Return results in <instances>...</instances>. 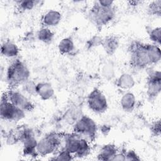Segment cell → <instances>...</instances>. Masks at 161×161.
Wrapping results in <instances>:
<instances>
[{"label":"cell","mask_w":161,"mask_h":161,"mask_svg":"<svg viewBox=\"0 0 161 161\" xmlns=\"http://www.w3.org/2000/svg\"><path fill=\"white\" fill-rule=\"evenodd\" d=\"M30 75V70L25 64L20 60L16 59L7 69L6 80L11 88L14 89L29 80Z\"/></svg>","instance_id":"6da1fadb"},{"label":"cell","mask_w":161,"mask_h":161,"mask_svg":"<svg viewBox=\"0 0 161 161\" xmlns=\"http://www.w3.org/2000/svg\"><path fill=\"white\" fill-rule=\"evenodd\" d=\"M161 90V74L160 71L150 73L147 80V95L150 99L155 98Z\"/></svg>","instance_id":"30bf717a"},{"label":"cell","mask_w":161,"mask_h":161,"mask_svg":"<svg viewBox=\"0 0 161 161\" xmlns=\"http://www.w3.org/2000/svg\"><path fill=\"white\" fill-rule=\"evenodd\" d=\"M97 127L96 122L87 116H81L74 123V131L86 138L92 139L95 137Z\"/></svg>","instance_id":"52a82bcc"},{"label":"cell","mask_w":161,"mask_h":161,"mask_svg":"<svg viewBox=\"0 0 161 161\" xmlns=\"http://www.w3.org/2000/svg\"><path fill=\"white\" fill-rule=\"evenodd\" d=\"M160 27H157L150 30L149 32L150 39L155 43V45H160Z\"/></svg>","instance_id":"603a6c76"},{"label":"cell","mask_w":161,"mask_h":161,"mask_svg":"<svg viewBox=\"0 0 161 161\" xmlns=\"http://www.w3.org/2000/svg\"><path fill=\"white\" fill-rule=\"evenodd\" d=\"M116 84V86L120 89L128 90L134 86L135 82L131 74L124 73L118 78Z\"/></svg>","instance_id":"e0dca14e"},{"label":"cell","mask_w":161,"mask_h":161,"mask_svg":"<svg viewBox=\"0 0 161 161\" xmlns=\"http://www.w3.org/2000/svg\"><path fill=\"white\" fill-rule=\"evenodd\" d=\"M135 96L131 92H127L125 93L120 99L121 107L126 112L132 111L135 107Z\"/></svg>","instance_id":"2e32d148"},{"label":"cell","mask_w":161,"mask_h":161,"mask_svg":"<svg viewBox=\"0 0 161 161\" xmlns=\"http://www.w3.org/2000/svg\"><path fill=\"white\" fill-rule=\"evenodd\" d=\"M40 1H32V0H28V1H16V4L18 8V9L21 11H30L32 9H33L36 5L38 4V3Z\"/></svg>","instance_id":"44dd1931"},{"label":"cell","mask_w":161,"mask_h":161,"mask_svg":"<svg viewBox=\"0 0 161 161\" xmlns=\"http://www.w3.org/2000/svg\"><path fill=\"white\" fill-rule=\"evenodd\" d=\"M148 11L150 14L160 16L161 13V1H152L148 7Z\"/></svg>","instance_id":"7402d4cb"},{"label":"cell","mask_w":161,"mask_h":161,"mask_svg":"<svg viewBox=\"0 0 161 161\" xmlns=\"http://www.w3.org/2000/svg\"><path fill=\"white\" fill-rule=\"evenodd\" d=\"M1 119L9 121H18L25 116V111L12 104L8 98L6 93L3 95L0 104Z\"/></svg>","instance_id":"277c9868"},{"label":"cell","mask_w":161,"mask_h":161,"mask_svg":"<svg viewBox=\"0 0 161 161\" xmlns=\"http://www.w3.org/2000/svg\"><path fill=\"white\" fill-rule=\"evenodd\" d=\"M58 49L59 52L62 55L71 53L75 49V45L72 38L69 36L61 40L58 45Z\"/></svg>","instance_id":"ac0fdd59"},{"label":"cell","mask_w":161,"mask_h":161,"mask_svg":"<svg viewBox=\"0 0 161 161\" xmlns=\"http://www.w3.org/2000/svg\"><path fill=\"white\" fill-rule=\"evenodd\" d=\"M36 84L33 81H32L31 80H28L21 86H23V89L26 93L32 94V95H34V94L36 95Z\"/></svg>","instance_id":"cb8c5ba5"},{"label":"cell","mask_w":161,"mask_h":161,"mask_svg":"<svg viewBox=\"0 0 161 161\" xmlns=\"http://www.w3.org/2000/svg\"><path fill=\"white\" fill-rule=\"evenodd\" d=\"M36 94L42 100L47 101L54 96V89L50 83L41 82L36 85Z\"/></svg>","instance_id":"7c38bea8"},{"label":"cell","mask_w":161,"mask_h":161,"mask_svg":"<svg viewBox=\"0 0 161 161\" xmlns=\"http://www.w3.org/2000/svg\"><path fill=\"white\" fill-rule=\"evenodd\" d=\"M60 145V136L58 134L51 133L38 141L36 152L38 155L46 156L54 153Z\"/></svg>","instance_id":"8992f818"},{"label":"cell","mask_w":161,"mask_h":161,"mask_svg":"<svg viewBox=\"0 0 161 161\" xmlns=\"http://www.w3.org/2000/svg\"><path fill=\"white\" fill-rule=\"evenodd\" d=\"M19 51L16 44L10 40H6L1 44V53L5 57L14 58L19 54Z\"/></svg>","instance_id":"5bb4252c"},{"label":"cell","mask_w":161,"mask_h":161,"mask_svg":"<svg viewBox=\"0 0 161 161\" xmlns=\"http://www.w3.org/2000/svg\"><path fill=\"white\" fill-rule=\"evenodd\" d=\"M115 15V11L113 7H104L97 4L93 6L90 11L89 16L91 21L98 26H105L111 22Z\"/></svg>","instance_id":"5b68a950"},{"label":"cell","mask_w":161,"mask_h":161,"mask_svg":"<svg viewBox=\"0 0 161 161\" xmlns=\"http://www.w3.org/2000/svg\"><path fill=\"white\" fill-rule=\"evenodd\" d=\"M87 103L89 108L96 113L105 112L108 107V104L105 96L98 89L95 88L88 95Z\"/></svg>","instance_id":"ba28073f"},{"label":"cell","mask_w":161,"mask_h":161,"mask_svg":"<svg viewBox=\"0 0 161 161\" xmlns=\"http://www.w3.org/2000/svg\"><path fill=\"white\" fill-rule=\"evenodd\" d=\"M54 36L53 32L50 28L42 26L37 32L36 37L38 40L45 43H50Z\"/></svg>","instance_id":"ffe728a7"},{"label":"cell","mask_w":161,"mask_h":161,"mask_svg":"<svg viewBox=\"0 0 161 161\" xmlns=\"http://www.w3.org/2000/svg\"><path fill=\"white\" fill-rule=\"evenodd\" d=\"M119 44V41L118 38L114 35H110L103 38L101 46H103L107 54L112 55L118 49Z\"/></svg>","instance_id":"4fadbf2b"},{"label":"cell","mask_w":161,"mask_h":161,"mask_svg":"<svg viewBox=\"0 0 161 161\" xmlns=\"http://www.w3.org/2000/svg\"><path fill=\"white\" fill-rule=\"evenodd\" d=\"M125 160H137L140 159L136 153L132 150L125 152Z\"/></svg>","instance_id":"4316f807"},{"label":"cell","mask_w":161,"mask_h":161,"mask_svg":"<svg viewBox=\"0 0 161 161\" xmlns=\"http://www.w3.org/2000/svg\"><path fill=\"white\" fill-rule=\"evenodd\" d=\"M8 100L16 106L26 111H31L33 109V104L21 92L11 89L6 92Z\"/></svg>","instance_id":"9c48e42d"},{"label":"cell","mask_w":161,"mask_h":161,"mask_svg":"<svg viewBox=\"0 0 161 161\" xmlns=\"http://www.w3.org/2000/svg\"><path fill=\"white\" fill-rule=\"evenodd\" d=\"M130 61L131 65L136 69H144L150 65L147 44L133 42L130 45Z\"/></svg>","instance_id":"3957f363"},{"label":"cell","mask_w":161,"mask_h":161,"mask_svg":"<svg viewBox=\"0 0 161 161\" xmlns=\"http://www.w3.org/2000/svg\"><path fill=\"white\" fill-rule=\"evenodd\" d=\"M147 50L150 65L155 64L160 60V50L158 45L147 44Z\"/></svg>","instance_id":"d6986e66"},{"label":"cell","mask_w":161,"mask_h":161,"mask_svg":"<svg viewBox=\"0 0 161 161\" xmlns=\"http://www.w3.org/2000/svg\"><path fill=\"white\" fill-rule=\"evenodd\" d=\"M151 131L152 133L155 136H159L160 135V121L157 120L155 121L151 126Z\"/></svg>","instance_id":"83f0119b"},{"label":"cell","mask_w":161,"mask_h":161,"mask_svg":"<svg viewBox=\"0 0 161 161\" xmlns=\"http://www.w3.org/2000/svg\"><path fill=\"white\" fill-rule=\"evenodd\" d=\"M74 158V157L72 155L69 153L67 150H66L65 148H62L59 151V152L57 154V155L55 157L54 160H72Z\"/></svg>","instance_id":"d4e9b609"},{"label":"cell","mask_w":161,"mask_h":161,"mask_svg":"<svg viewBox=\"0 0 161 161\" xmlns=\"http://www.w3.org/2000/svg\"><path fill=\"white\" fill-rule=\"evenodd\" d=\"M118 152L117 147L113 144H107L101 147L97 155V159L101 160H112Z\"/></svg>","instance_id":"9a60e30c"},{"label":"cell","mask_w":161,"mask_h":161,"mask_svg":"<svg viewBox=\"0 0 161 161\" xmlns=\"http://www.w3.org/2000/svg\"><path fill=\"white\" fill-rule=\"evenodd\" d=\"M62 19L61 13L54 9L47 11L42 18V23L44 27H53L58 25Z\"/></svg>","instance_id":"8fae6325"},{"label":"cell","mask_w":161,"mask_h":161,"mask_svg":"<svg viewBox=\"0 0 161 161\" xmlns=\"http://www.w3.org/2000/svg\"><path fill=\"white\" fill-rule=\"evenodd\" d=\"M64 148L73 157H79L88 155L91 149L87 138L75 133L65 136Z\"/></svg>","instance_id":"7a4b0ae2"},{"label":"cell","mask_w":161,"mask_h":161,"mask_svg":"<svg viewBox=\"0 0 161 161\" xmlns=\"http://www.w3.org/2000/svg\"><path fill=\"white\" fill-rule=\"evenodd\" d=\"M103 42V38L99 36H94L91 38L86 43V45L88 48H92L99 45H101Z\"/></svg>","instance_id":"484cf974"},{"label":"cell","mask_w":161,"mask_h":161,"mask_svg":"<svg viewBox=\"0 0 161 161\" xmlns=\"http://www.w3.org/2000/svg\"><path fill=\"white\" fill-rule=\"evenodd\" d=\"M97 4L104 7H113L114 1L110 0H100L97 1Z\"/></svg>","instance_id":"f1b7e54d"}]
</instances>
